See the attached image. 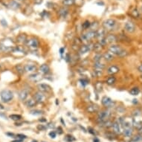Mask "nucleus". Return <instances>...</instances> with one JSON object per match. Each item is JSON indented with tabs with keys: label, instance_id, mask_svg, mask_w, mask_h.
<instances>
[{
	"label": "nucleus",
	"instance_id": "nucleus-1",
	"mask_svg": "<svg viewBox=\"0 0 142 142\" xmlns=\"http://www.w3.org/2000/svg\"><path fill=\"white\" fill-rule=\"evenodd\" d=\"M108 50L111 54H112L113 55H117L119 57H125L128 54L126 51L123 49L120 46H117V45L110 46L109 47Z\"/></svg>",
	"mask_w": 142,
	"mask_h": 142
},
{
	"label": "nucleus",
	"instance_id": "nucleus-2",
	"mask_svg": "<svg viewBox=\"0 0 142 142\" xmlns=\"http://www.w3.org/2000/svg\"><path fill=\"white\" fill-rule=\"evenodd\" d=\"M110 115H111V112L109 110L100 111L97 114V118L98 124H101L103 122L106 121L110 118Z\"/></svg>",
	"mask_w": 142,
	"mask_h": 142
},
{
	"label": "nucleus",
	"instance_id": "nucleus-3",
	"mask_svg": "<svg viewBox=\"0 0 142 142\" xmlns=\"http://www.w3.org/2000/svg\"><path fill=\"white\" fill-rule=\"evenodd\" d=\"M124 118H118V120H116L115 121L113 122V124H112V129H113V133L117 134V135H119L121 134L122 132H123V122H124Z\"/></svg>",
	"mask_w": 142,
	"mask_h": 142
},
{
	"label": "nucleus",
	"instance_id": "nucleus-4",
	"mask_svg": "<svg viewBox=\"0 0 142 142\" xmlns=\"http://www.w3.org/2000/svg\"><path fill=\"white\" fill-rule=\"evenodd\" d=\"M117 22L114 19H107L103 23V28L106 31H111L115 29Z\"/></svg>",
	"mask_w": 142,
	"mask_h": 142
},
{
	"label": "nucleus",
	"instance_id": "nucleus-5",
	"mask_svg": "<svg viewBox=\"0 0 142 142\" xmlns=\"http://www.w3.org/2000/svg\"><path fill=\"white\" fill-rule=\"evenodd\" d=\"M0 97H1V100L2 102L8 103L13 99L14 95L11 91L5 89V90H2L1 93H0Z\"/></svg>",
	"mask_w": 142,
	"mask_h": 142
},
{
	"label": "nucleus",
	"instance_id": "nucleus-6",
	"mask_svg": "<svg viewBox=\"0 0 142 142\" xmlns=\"http://www.w3.org/2000/svg\"><path fill=\"white\" fill-rule=\"evenodd\" d=\"M26 44H27V46L30 48L35 50V49H37V48H39V40L37 38L32 37V38H30L29 39L27 40Z\"/></svg>",
	"mask_w": 142,
	"mask_h": 142
},
{
	"label": "nucleus",
	"instance_id": "nucleus-7",
	"mask_svg": "<svg viewBox=\"0 0 142 142\" xmlns=\"http://www.w3.org/2000/svg\"><path fill=\"white\" fill-rule=\"evenodd\" d=\"M101 103L103 106L106 108H112L115 106V103L111 99L110 97L103 96L101 99Z\"/></svg>",
	"mask_w": 142,
	"mask_h": 142
},
{
	"label": "nucleus",
	"instance_id": "nucleus-8",
	"mask_svg": "<svg viewBox=\"0 0 142 142\" xmlns=\"http://www.w3.org/2000/svg\"><path fill=\"white\" fill-rule=\"evenodd\" d=\"M124 29L126 32L129 33V34H133V33H134L135 31L136 28H135V25L133 22L128 21L124 25Z\"/></svg>",
	"mask_w": 142,
	"mask_h": 142
},
{
	"label": "nucleus",
	"instance_id": "nucleus-9",
	"mask_svg": "<svg viewBox=\"0 0 142 142\" xmlns=\"http://www.w3.org/2000/svg\"><path fill=\"white\" fill-rule=\"evenodd\" d=\"M34 99L37 101V103H43L46 100V95L43 92L39 91L34 94Z\"/></svg>",
	"mask_w": 142,
	"mask_h": 142
},
{
	"label": "nucleus",
	"instance_id": "nucleus-10",
	"mask_svg": "<svg viewBox=\"0 0 142 142\" xmlns=\"http://www.w3.org/2000/svg\"><path fill=\"white\" fill-rule=\"evenodd\" d=\"M38 89L42 92H48L51 90V86L46 83H39L37 86Z\"/></svg>",
	"mask_w": 142,
	"mask_h": 142
},
{
	"label": "nucleus",
	"instance_id": "nucleus-11",
	"mask_svg": "<svg viewBox=\"0 0 142 142\" xmlns=\"http://www.w3.org/2000/svg\"><path fill=\"white\" fill-rule=\"evenodd\" d=\"M97 31V37H96V38L99 40V41H101V40H102V39H105V37H106V31L103 28H100V29H98V30H97L96 31Z\"/></svg>",
	"mask_w": 142,
	"mask_h": 142
},
{
	"label": "nucleus",
	"instance_id": "nucleus-12",
	"mask_svg": "<svg viewBox=\"0 0 142 142\" xmlns=\"http://www.w3.org/2000/svg\"><path fill=\"white\" fill-rule=\"evenodd\" d=\"M100 108L96 104H92V105H89L86 107V110L88 113H95V112H97L99 111Z\"/></svg>",
	"mask_w": 142,
	"mask_h": 142
},
{
	"label": "nucleus",
	"instance_id": "nucleus-13",
	"mask_svg": "<svg viewBox=\"0 0 142 142\" xmlns=\"http://www.w3.org/2000/svg\"><path fill=\"white\" fill-rule=\"evenodd\" d=\"M117 40H118V37L115 34H112L106 36V37H105V41H106V45L112 44V43L117 42Z\"/></svg>",
	"mask_w": 142,
	"mask_h": 142
},
{
	"label": "nucleus",
	"instance_id": "nucleus-14",
	"mask_svg": "<svg viewBox=\"0 0 142 142\" xmlns=\"http://www.w3.org/2000/svg\"><path fill=\"white\" fill-rule=\"evenodd\" d=\"M92 48H93V47H91L89 44H83L79 48V54H80V55H83V54H86L87 52L91 50Z\"/></svg>",
	"mask_w": 142,
	"mask_h": 142
},
{
	"label": "nucleus",
	"instance_id": "nucleus-15",
	"mask_svg": "<svg viewBox=\"0 0 142 142\" xmlns=\"http://www.w3.org/2000/svg\"><path fill=\"white\" fill-rule=\"evenodd\" d=\"M119 71H120V69L118 68V66L113 65H110V66L107 69L106 72H107L108 74H110V75H114V74L118 73Z\"/></svg>",
	"mask_w": 142,
	"mask_h": 142
},
{
	"label": "nucleus",
	"instance_id": "nucleus-16",
	"mask_svg": "<svg viewBox=\"0 0 142 142\" xmlns=\"http://www.w3.org/2000/svg\"><path fill=\"white\" fill-rule=\"evenodd\" d=\"M37 70V66L34 64H26L24 66V71L26 72H34Z\"/></svg>",
	"mask_w": 142,
	"mask_h": 142
},
{
	"label": "nucleus",
	"instance_id": "nucleus-17",
	"mask_svg": "<svg viewBox=\"0 0 142 142\" xmlns=\"http://www.w3.org/2000/svg\"><path fill=\"white\" fill-rule=\"evenodd\" d=\"M39 72L42 74H46L49 72L50 71V68L48 66V65L47 64H42L40 65V67L39 69Z\"/></svg>",
	"mask_w": 142,
	"mask_h": 142
},
{
	"label": "nucleus",
	"instance_id": "nucleus-18",
	"mask_svg": "<svg viewBox=\"0 0 142 142\" xmlns=\"http://www.w3.org/2000/svg\"><path fill=\"white\" fill-rule=\"evenodd\" d=\"M28 95H29V92L27 89H23V90H22L19 92V99L22 101H25L26 100V98L28 97Z\"/></svg>",
	"mask_w": 142,
	"mask_h": 142
},
{
	"label": "nucleus",
	"instance_id": "nucleus-19",
	"mask_svg": "<svg viewBox=\"0 0 142 142\" xmlns=\"http://www.w3.org/2000/svg\"><path fill=\"white\" fill-rule=\"evenodd\" d=\"M29 79L34 82H38L42 79V75L39 73H35L29 76Z\"/></svg>",
	"mask_w": 142,
	"mask_h": 142
},
{
	"label": "nucleus",
	"instance_id": "nucleus-20",
	"mask_svg": "<svg viewBox=\"0 0 142 142\" xmlns=\"http://www.w3.org/2000/svg\"><path fill=\"white\" fill-rule=\"evenodd\" d=\"M93 66L95 69H98V70H103L105 69V64L100 62H95L93 64Z\"/></svg>",
	"mask_w": 142,
	"mask_h": 142
},
{
	"label": "nucleus",
	"instance_id": "nucleus-21",
	"mask_svg": "<svg viewBox=\"0 0 142 142\" xmlns=\"http://www.w3.org/2000/svg\"><path fill=\"white\" fill-rule=\"evenodd\" d=\"M68 13H69V9L66 8H65V7L60 8V10H59V11H58V14L61 17H65L67 16Z\"/></svg>",
	"mask_w": 142,
	"mask_h": 142
},
{
	"label": "nucleus",
	"instance_id": "nucleus-22",
	"mask_svg": "<svg viewBox=\"0 0 142 142\" xmlns=\"http://www.w3.org/2000/svg\"><path fill=\"white\" fill-rule=\"evenodd\" d=\"M103 58L106 62H110V61H112L114 59V57H113V54H111L110 51H108V52H106L103 54Z\"/></svg>",
	"mask_w": 142,
	"mask_h": 142
},
{
	"label": "nucleus",
	"instance_id": "nucleus-23",
	"mask_svg": "<svg viewBox=\"0 0 142 142\" xmlns=\"http://www.w3.org/2000/svg\"><path fill=\"white\" fill-rule=\"evenodd\" d=\"M9 7L11 8V9H14V10H17L20 7V5L19 2H17L15 0H13L10 3H9Z\"/></svg>",
	"mask_w": 142,
	"mask_h": 142
},
{
	"label": "nucleus",
	"instance_id": "nucleus-24",
	"mask_svg": "<svg viewBox=\"0 0 142 142\" xmlns=\"http://www.w3.org/2000/svg\"><path fill=\"white\" fill-rule=\"evenodd\" d=\"M115 82H116V78H115V77H114L113 75H111L110 77H109L106 80V84L109 85V86H112L113 84L115 83Z\"/></svg>",
	"mask_w": 142,
	"mask_h": 142
},
{
	"label": "nucleus",
	"instance_id": "nucleus-25",
	"mask_svg": "<svg viewBox=\"0 0 142 142\" xmlns=\"http://www.w3.org/2000/svg\"><path fill=\"white\" fill-rule=\"evenodd\" d=\"M103 46L101 44V43L98 42H96L95 44L93 46V49H94V51L96 52V53H100L101 52V51L102 50V48H103Z\"/></svg>",
	"mask_w": 142,
	"mask_h": 142
},
{
	"label": "nucleus",
	"instance_id": "nucleus-26",
	"mask_svg": "<svg viewBox=\"0 0 142 142\" xmlns=\"http://www.w3.org/2000/svg\"><path fill=\"white\" fill-rule=\"evenodd\" d=\"M36 104H37V101H36L34 99H33V98H32V99L28 100V101L25 102L26 106H27V107H29V108H32V107L35 106Z\"/></svg>",
	"mask_w": 142,
	"mask_h": 142
},
{
	"label": "nucleus",
	"instance_id": "nucleus-27",
	"mask_svg": "<svg viewBox=\"0 0 142 142\" xmlns=\"http://www.w3.org/2000/svg\"><path fill=\"white\" fill-rule=\"evenodd\" d=\"M64 141H66V142H74V141H76V138L72 135L67 134V135H65V136L64 137Z\"/></svg>",
	"mask_w": 142,
	"mask_h": 142
},
{
	"label": "nucleus",
	"instance_id": "nucleus-28",
	"mask_svg": "<svg viewBox=\"0 0 142 142\" xmlns=\"http://www.w3.org/2000/svg\"><path fill=\"white\" fill-rule=\"evenodd\" d=\"M129 93H130V95H134V96L138 95L140 93V89H139L138 87H134V88H133L129 91Z\"/></svg>",
	"mask_w": 142,
	"mask_h": 142
},
{
	"label": "nucleus",
	"instance_id": "nucleus-29",
	"mask_svg": "<svg viewBox=\"0 0 142 142\" xmlns=\"http://www.w3.org/2000/svg\"><path fill=\"white\" fill-rule=\"evenodd\" d=\"M91 23L89 21V20H86L84 23L82 24V28L83 30H86V29H88L89 28H91Z\"/></svg>",
	"mask_w": 142,
	"mask_h": 142
},
{
	"label": "nucleus",
	"instance_id": "nucleus-30",
	"mask_svg": "<svg viewBox=\"0 0 142 142\" xmlns=\"http://www.w3.org/2000/svg\"><path fill=\"white\" fill-rule=\"evenodd\" d=\"M63 5L64 6H71L74 5V0H63Z\"/></svg>",
	"mask_w": 142,
	"mask_h": 142
},
{
	"label": "nucleus",
	"instance_id": "nucleus-31",
	"mask_svg": "<svg viewBox=\"0 0 142 142\" xmlns=\"http://www.w3.org/2000/svg\"><path fill=\"white\" fill-rule=\"evenodd\" d=\"M17 41L19 42H27V37L24 34H21L17 37Z\"/></svg>",
	"mask_w": 142,
	"mask_h": 142
},
{
	"label": "nucleus",
	"instance_id": "nucleus-32",
	"mask_svg": "<svg viewBox=\"0 0 142 142\" xmlns=\"http://www.w3.org/2000/svg\"><path fill=\"white\" fill-rule=\"evenodd\" d=\"M102 57H103V55L101 53H97L94 56L93 60H94L95 62H100Z\"/></svg>",
	"mask_w": 142,
	"mask_h": 142
},
{
	"label": "nucleus",
	"instance_id": "nucleus-33",
	"mask_svg": "<svg viewBox=\"0 0 142 142\" xmlns=\"http://www.w3.org/2000/svg\"><path fill=\"white\" fill-rule=\"evenodd\" d=\"M9 118L11 120H14V121H19V120H21V118H22V116L19 115L13 114V115H10L9 116Z\"/></svg>",
	"mask_w": 142,
	"mask_h": 142
},
{
	"label": "nucleus",
	"instance_id": "nucleus-34",
	"mask_svg": "<svg viewBox=\"0 0 142 142\" xmlns=\"http://www.w3.org/2000/svg\"><path fill=\"white\" fill-rule=\"evenodd\" d=\"M103 74V70H98V69H94L93 71V74H94V77H101Z\"/></svg>",
	"mask_w": 142,
	"mask_h": 142
},
{
	"label": "nucleus",
	"instance_id": "nucleus-35",
	"mask_svg": "<svg viewBox=\"0 0 142 142\" xmlns=\"http://www.w3.org/2000/svg\"><path fill=\"white\" fill-rule=\"evenodd\" d=\"M131 16H132L134 18H138L140 14H139V12H138V10L137 9H134L132 10V12H131Z\"/></svg>",
	"mask_w": 142,
	"mask_h": 142
},
{
	"label": "nucleus",
	"instance_id": "nucleus-36",
	"mask_svg": "<svg viewBox=\"0 0 142 142\" xmlns=\"http://www.w3.org/2000/svg\"><path fill=\"white\" fill-rule=\"evenodd\" d=\"M95 89L97 91V92H101L102 91V88H103V86H102V83L101 82H97L95 86Z\"/></svg>",
	"mask_w": 142,
	"mask_h": 142
},
{
	"label": "nucleus",
	"instance_id": "nucleus-37",
	"mask_svg": "<svg viewBox=\"0 0 142 142\" xmlns=\"http://www.w3.org/2000/svg\"><path fill=\"white\" fill-rule=\"evenodd\" d=\"M43 112L41 110H31L30 112V114L33 115H42Z\"/></svg>",
	"mask_w": 142,
	"mask_h": 142
},
{
	"label": "nucleus",
	"instance_id": "nucleus-38",
	"mask_svg": "<svg viewBox=\"0 0 142 142\" xmlns=\"http://www.w3.org/2000/svg\"><path fill=\"white\" fill-rule=\"evenodd\" d=\"M142 135H135L133 138L132 139V141L133 142H138L141 140H142Z\"/></svg>",
	"mask_w": 142,
	"mask_h": 142
},
{
	"label": "nucleus",
	"instance_id": "nucleus-39",
	"mask_svg": "<svg viewBox=\"0 0 142 142\" xmlns=\"http://www.w3.org/2000/svg\"><path fill=\"white\" fill-rule=\"evenodd\" d=\"M82 40H81V39L80 38H79V37H78V38H75L74 39V45H76V46H79L80 45H81L82 44Z\"/></svg>",
	"mask_w": 142,
	"mask_h": 142
},
{
	"label": "nucleus",
	"instance_id": "nucleus-40",
	"mask_svg": "<svg viewBox=\"0 0 142 142\" xmlns=\"http://www.w3.org/2000/svg\"><path fill=\"white\" fill-rule=\"evenodd\" d=\"M48 135L50 136L51 138H53V139L57 137V132H56V131L52 130V131H51V132L48 133Z\"/></svg>",
	"mask_w": 142,
	"mask_h": 142
},
{
	"label": "nucleus",
	"instance_id": "nucleus-41",
	"mask_svg": "<svg viewBox=\"0 0 142 142\" xmlns=\"http://www.w3.org/2000/svg\"><path fill=\"white\" fill-rule=\"evenodd\" d=\"M80 81V83H81V84H82V86H86L87 84L89 83V80L88 79H85V78L81 79Z\"/></svg>",
	"mask_w": 142,
	"mask_h": 142
},
{
	"label": "nucleus",
	"instance_id": "nucleus-42",
	"mask_svg": "<svg viewBox=\"0 0 142 142\" xmlns=\"http://www.w3.org/2000/svg\"><path fill=\"white\" fill-rule=\"evenodd\" d=\"M37 129L39 130V131H44V130H46V126H44L43 124H39V125L37 126Z\"/></svg>",
	"mask_w": 142,
	"mask_h": 142
},
{
	"label": "nucleus",
	"instance_id": "nucleus-43",
	"mask_svg": "<svg viewBox=\"0 0 142 142\" xmlns=\"http://www.w3.org/2000/svg\"><path fill=\"white\" fill-rule=\"evenodd\" d=\"M16 137L18 139H22V140H24V139L27 138V136L25 135H23V134H17V135H16Z\"/></svg>",
	"mask_w": 142,
	"mask_h": 142
},
{
	"label": "nucleus",
	"instance_id": "nucleus-44",
	"mask_svg": "<svg viewBox=\"0 0 142 142\" xmlns=\"http://www.w3.org/2000/svg\"><path fill=\"white\" fill-rule=\"evenodd\" d=\"M88 131H89V133L90 134H92V135H93L96 136L97 133H96V132H95V129H94L93 128H92V127H89V128H88Z\"/></svg>",
	"mask_w": 142,
	"mask_h": 142
},
{
	"label": "nucleus",
	"instance_id": "nucleus-45",
	"mask_svg": "<svg viewBox=\"0 0 142 142\" xmlns=\"http://www.w3.org/2000/svg\"><path fill=\"white\" fill-rule=\"evenodd\" d=\"M133 115H134V116H135V117H139V116L141 115V111H140V110H135V112H133Z\"/></svg>",
	"mask_w": 142,
	"mask_h": 142
},
{
	"label": "nucleus",
	"instance_id": "nucleus-46",
	"mask_svg": "<svg viewBox=\"0 0 142 142\" xmlns=\"http://www.w3.org/2000/svg\"><path fill=\"white\" fill-rule=\"evenodd\" d=\"M1 25H2L3 27H7V26H8L7 21H6L5 19H2V20H1Z\"/></svg>",
	"mask_w": 142,
	"mask_h": 142
},
{
	"label": "nucleus",
	"instance_id": "nucleus-47",
	"mask_svg": "<svg viewBox=\"0 0 142 142\" xmlns=\"http://www.w3.org/2000/svg\"><path fill=\"white\" fill-rule=\"evenodd\" d=\"M83 2V0H74V4L76 3L78 5L80 6Z\"/></svg>",
	"mask_w": 142,
	"mask_h": 142
},
{
	"label": "nucleus",
	"instance_id": "nucleus-48",
	"mask_svg": "<svg viewBox=\"0 0 142 142\" xmlns=\"http://www.w3.org/2000/svg\"><path fill=\"white\" fill-rule=\"evenodd\" d=\"M57 133L59 135H62L63 133V129H62V128L60 126L57 127Z\"/></svg>",
	"mask_w": 142,
	"mask_h": 142
},
{
	"label": "nucleus",
	"instance_id": "nucleus-49",
	"mask_svg": "<svg viewBox=\"0 0 142 142\" xmlns=\"http://www.w3.org/2000/svg\"><path fill=\"white\" fill-rule=\"evenodd\" d=\"M17 68V70H18V71L20 73V74H22V73H23V70H24V68H21V66L20 65H19V66H17L16 67Z\"/></svg>",
	"mask_w": 142,
	"mask_h": 142
},
{
	"label": "nucleus",
	"instance_id": "nucleus-50",
	"mask_svg": "<svg viewBox=\"0 0 142 142\" xmlns=\"http://www.w3.org/2000/svg\"><path fill=\"white\" fill-rule=\"evenodd\" d=\"M65 60H66V62L71 61V57L69 55V54H66V56H65Z\"/></svg>",
	"mask_w": 142,
	"mask_h": 142
},
{
	"label": "nucleus",
	"instance_id": "nucleus-51",
	"mask_svg": "<svg viewBox=\"0 0 142 142\" xmlns=\"http://www.w3.org/2000/svg\"><path fill=\"white\" fill-rule=\"evenodd\" d=\"M7 135H9V137H12V138L16 137V135H14V133H7Z\"/></svg>",
	"mask_w": 142,
	"mask_h": 142
},
{
	"label": "nucleus",
	"instance_id": "nucleus-52",
	"mask_svg": "<svg viewBox=\"0 0 142 142\" xmlns=\"http://www.w3.org/2000/svg\"><path fill=\"white\" fill-rule=\"evenodd\" d=\"M64 51H65V48H61L60 49V55H61V56L63 54Z\"/></svg>",
	"mask_w": 142,
	"mask_h": 142
},
{
	"label": "nucleus",
	"instance_id": "nucleus-53",
	"mask_svg": "<svg viewBox=\"0 0 142 142\" xmlns=\"http://www.w3.org/2000/svg\"><path fill=\"white\" fill-rule=\"evenodd\" d=\"M138 70L140 72H141V73H142V64L139 65V66L138 67Z\"/></svg>",
	"mask_w": 142,
	"mask_h": 142
},
{
	"label": "nucleus",
	"instance_id": "nucleus-54",
	"mask_svg": "<svg viewBox=\"0 0 142 142\" xmlns=\"http://www.w3.org/2000/svg\"><path fill=\"white\" fill-rule=\"evenodd\" d=\"M93 142H100V140H99V138H97V137H95L93 138Z\"/></svg>",
	"mask_w": 142,
	"mask_h": 142
},
{
	"label": "nucleus",
	"instance_id": "nucleus-55",
	"mask_svg": "<svg viewBox=\"0 0 142 142\" xmlns=\"http://www.w3.org/2000/svg\"><path fill=\"white\" fill-rule=\"evenodd\" d=\"M23 140H22V139H16V140H14L11 142H23Z\"/></svg>",
	"mask_w": 142,
	"mask_h": 142
},
{
	"label": "nucleus",
	"instance_id": "nucleus-56",
	"mask_svg": "<svg viewBox=\"0 0 142 142\" xmlns=\"http://www.w3.org/2000/svg\"><path fill=\"white\" fill-rule=\"evenodd\" d=\"M138 133H139L141 135H142V126H141V127L138 129Z\"/></svg>",
	"mask_w": 142,
	"mask_h": 142
},
{
	"label": "nucleus",
	"instance_id": "nucleus-57",
	"mask_svg": "<svg viewBox=\"0 0 142 142\" xmlns=\"http://www.w3.org/2000/svg\"><path fill=\"white\" fill-rule=\"evenodd\" d=\"M34 2L36 4H39L40 2H42V0H34Z\"/></svg>",
	"mask_w": 142,
	"mask_h": 142
},
{
	"label": "nucleus",
	"instance_id": "nucleus-58",
	"mask_svg": "<svg viewBox=\"0 0 142 142\" xmlns=\"http://www.w3.org/2000/svg\"><path fill=\"white\" fill-rule=\"evenodd\" d=\"M39 121H40V122H46V119H39Z\"/></svg>",
	"mask_w": 142,
	"mask_h": 142
},
{
	"label": "nucleus",
	"instance_id": "nucleus-59",
	"mask_svg": "<svg viewBox=\"0 0 142 142\" xmlns=\"http://www.w3.org/2000/svg\"><path fill=\"white\" fill-rule=\"evenodd\" d=\"M138 100H136V99H134L133 100V103H134V104H135V103H138V101H137Z\"/></svg>",
	"mask_w": 142,
	"mask_h": 142
},
{
	"label": "nucleus",
	"instance_id": "nucleus-60",
	"mask_svg": "<svg viewBox=\"0 0 142 142\" xmlns=\"http://www.w3.org/2000/svg\"><path fill=\"white\" fill-rule=\"evenodd\" d=\"M31 142H38V141H37V140H33V141H32Z\"/></svg>",
	"mask_w": 142,
	"mask_h": 142
},
{
	"label": "nucleus",
	"instance_id": "nucleus-61",
	"mask_svg": "<svg viewBox=\"0 0 142 142\" xmlns=\"http://www.w3.org/2000/svg\"><path fill=\"white\" fill-rule=\"evenodd\" d=\"M19 1H23V0H19Z\"/></svg>",
	"mask_w": 142,
	"mask_h": 142
},
{
	"label": "nucleus",
	"instance_id": "nucleus-62",
	"mask_svg": "<svg viewBox=\"0 0 142 142\" xmlns=\"http://www.w3.org/2000/svg\"><path fill=\"white\" fill-rule=\"evenodd\" d=\"M42 142H46V141H42Z\"/></svg>",
	"mask_w": 142,
	"mask_h": 142
},
{
	"label": "nucleus",
	"instance_id": "nucleus-63",
	"mask_svg": "<svg viewBox=\"0 0 142 142\" xmlns=\"http://www.w3.org/2000/svg\"><path fill=\"white\" fill-rule=\"evenodd\" d=\"M141 78H142V74H141Z\"/></svg>",
	"mask_w": 142,
	"mask_h": 142
},
{
	"label": "nucleus",
	"instance_id": "nucleus-64",
	"mask_svg": "<svg viewBox=\"0 0 142 142\" xmlns=\"http://www.w3.org/2000/svg\"><path fill=\"white\" fill-rule=\"evenodd\" d=\"M141 9H142V8H141Z\"/></svg>",
	"mask_w": 142,
	"mask_h": 142
}]
</instances>
